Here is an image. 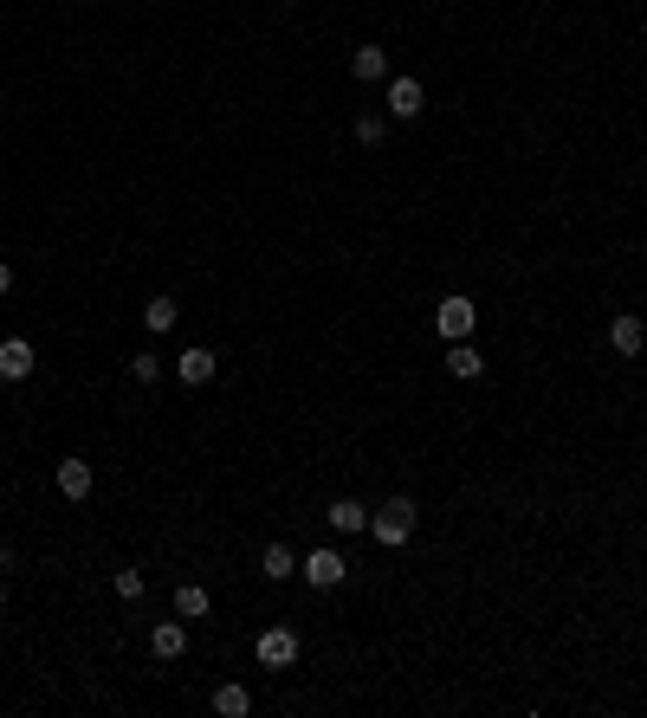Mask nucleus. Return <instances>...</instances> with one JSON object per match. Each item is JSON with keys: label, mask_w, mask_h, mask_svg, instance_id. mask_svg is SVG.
<instances>
[{"label": "nucleus", "mask_w": 647, "mask_h": 718, "mask_svg": "<svg viewBox=\"0 0 647 718\" xmlns=\"http://www.w3.org/2000/svg\"><path fill=\"white\" fill-rule=\"evenodd\" d=\"M324 524H330L337 537H356V531H369V505H363V499H330Z\"/></svg>", "instance_id": "9b49d317"}, {"label": "nucleus", "mask_w": 647, "mask_h": 718, "mask_svg": "<svg viewBox=\"0 0 647 718\" xmlns=\"http://www.w3.org/2000/svg\"><path fill=\"white\" fill-rule=\"evenodd\" d=\"M175 324H182V305H175V298H149L143 305V330L162 337V330H175Z\"/></svg>", "instance_id": "dca6fc26"}, {"label": "nucleus", "mask_w": 647, "mask_h": 718, "mask_svg": "<svg viewBox=\"0 0 647 718\" xmlns=\"http://www.w3.org/2000/svg\"><path fill=\"white\" fill-rule=\"evenodd\" d=\"M253 654H259V667H266V673H285V667H292V660H298V634L272 621V628H266V634H259V641H253Z\"/></svg>", "instance_id": "7ed1b4c3"}, {"label": "nucleus", "mask_w": 647, "mask_h": 718, "mask_svg": "<svg viewBox=\"0 0 647 718\" xmlns=\"http://www.w3.org/2000/svg\"><path fill=\"white\" fill-rule=\"evenodd\" d=\"M175 615H182V621H201V615H208V589H201V583H182V589H175Z\"/></svg>", "instance_id": "f3484780"}, {"label": "nucleus", "mask_w": 647, "mask_h": 718, "mask_svg": "<svg viewBox=\"0 0 647 718\" xmlns=\"http://www.w3.org/2000/svg\"><path fill=\"white\" fill-rule=\"evenodd\" d=\"M7 570H13V550H7V544H0V576H7Z\"/></svg>", "instance_id": "4be33fe9"}, {"label": "nucleus", "mask_w": 647, "mask_h": 718, "mask_svg": "<svg viewBox=\"0 0 647 718\" xmlns=\"http://www.w3.org/2000/svg\"><path fill=\"white\" fill-rule=\"evenodd\" d=\"M149 654L156 660H182L188 654V621L175 615V621H156V628H149Z\"/></svg>", "instance_id": "9d476101"}, {"label": "nucleus", "mask_w": 647, "mask_h": 718, "mask_svg": "<svg viewBox=\"0 0 647 718\" xmlns=\"http://www.w3.org/2000/svg\"><path fill=\"white\" fill-rule=\"evenodd\" d=\"M609 350H615V356H641V350H647V324H641L635 311H615V317H609Z\"/></svg>", "instance_id": "0eeeda50"}, {"label": "nucleus", "mask_w": 647, "mask_h": 718, "mask_svg": "<svg viewBox=\"0 0 647 718\" xmlns=\"http://www.w3.org/2000/svg\"><path fill=\"white\" fill-rule=\"evenodd\" d=\"M259 570H266L272 583H292V576H298V557H292V544H266V557H259Z\"/></svg>", "instance_id": "4468645a"}, {"label": "nucleus", "mask_w": 647, "mask_h": 718, "mask_svg": "<svg viewBox=\"0 0 647 718\" xmlns=\"http://www.w3.org/2000/svg\"><path fill=\"white\" fill-rule=\"evenodd\" d=\"M369 537H376L382 550H402L408 537H415V499H408V492H395V499H382L376 512H369Z\"/></svg>", "instance_id": "f257e3e1"}, {"label": "nucleus", "mask_w": 647, "mask_h": 718, "mask_svg": "<svg viewBox=\"0 0 647 718\" xmlns=\"http://www.w3.org/2000/svg\"><path fill=\"white\" fill-rule=\"evenodd\" d=\"M39 369V350L26 337H0V382H26Z\"/></svg>", "instance_id": "39448f33"}, {"label": "nucleus", "mask_w": 647, "mask_h": 718, "mask_svg": "<svg viewBox=\"0 0 647 718\" xmlns=\"http://www.w3.org/2000/svg\"><path fill=\"white\" fill-rule=\"evenodd\" d=\"M13 292V266H7V259H0V298H7Z\"/></svg>", "instance_id": "412c9836"}, {"label": "nucleus", "mask_w": 647, "mask_h": 718, "mask_svg": "<svg viewBox=\"0 0 647 718\" xmlns=\"http://www.w3.org/2000/svg\"><path fill=\"white\" fill-rule=\"evenodd\" d=\"M214 369H220V356L208 350V343H188V350L175 356V376H182L188 389H201V382H214Z\"/></svg>", "instance_id": "1a4fd4ad"}, {"label": "nucleus", "mask_w": 647, "mask_h": 718, "mask_svg": "<svg viewBox=\"0 0 647 718\" xmlns=\"http://www.w3.org/2000/svg\"><path fill=\"white\" fill-rule=\"evenodd\" d=\"M149 596V576L143 570H117V602H143Z\"/></svg>", "instance_id": "6ab92c4d"}, {"label": "nucleus", "mask_w": 647, "mask_h": 718, "mask_svg": "<svg viewBox=\"0 0 647 718\" xmlns=\"http://www.w3.org/2000/svg\"><path fill=\"white\" fill-rule=\"evenodd\" d=\"M214 712L220 718H246V712H253V693H246L240 680H220L214 686Z\"/></svg>", "instance_id": "ddd939ff"}, {"label": "nucleus", "mask_w": 647, "mask_h": 718, "mask_svg": "<svg viewBox=\"0 0 647 718\" xmlns=\"http://www.w3.org/2000/svg\"><path fill=\"white\" fill-rule=\"evenodd\" d=\"M0 609H7V589H0Z\"/></svg>", "instance_id": "5701e85b"}, {"label": "nucleus", "mask_w": 647, "mask_h": 718, "mask_svg": "<svg viewBox=\"0 0 647 718\" xmlns=\"http://www.w3.org/2000/svg\"><path fill=\"white\" fill-rule=\"evenodd\" d=\"M130 376H136V382H162V356H156V350H136V356H130Z\"/></svg>", "instance_id": "aec40b11"}, {"label": "nucleus", "mask_w": 647, "mask_h": 718, "mask_svg": "<svg viewBox=\"0 0 647 718\" xmlns=\"http://www.w3.org/2000/svg\"><path fill=\"white\" fill-rule=\"evenodd\" d=\"M298 576H305L311 589H337L343 576H350V563H343V550H311V557H298Z\"/></svg>", "instance_id": "20e7f679"}, {"label": "nucleus", "mask_w": 647, "mask_h": 718, "mask_svg": "<svg viewBox=\"0 0 647 718\" xmlns=\"http://www.w3.org/2000/svg\"><path fill=\"white\" fill-rule=\"evenodd\" d=\"M421 110H428V85H421V78H389V117H421Z\"/></svg>", "instance_id": "423d86ee"}, {"label": "nucleus", "mask_w": 647, "mask_h": 718, "mask_svg": "<svg viewBox=\"0 0 647 718\" xmlns=\"http://www.w3.org/2000/svg\"><path fill=\"white\" fill-rule=\"evenodd\" d=\"M479 369H486V363H479V350H473V337H466V343H447V376H460V382H473V376H479Z\"/></svg>", "instance_id": "2eb2a0df"}, {"label": "nucleus", "mask_w": 647, "mask_h": 718, "mask_svg": "<svg viewBox=\"0 0 647 718\" xmlns=\"http://www.w3.org/2000/svg\"><path fill=\"white\" fill-rule=\"evenodd\" d=\"M382 136H389V117H376V110H363V117H356V143H363V149H376Z\"/></svg>", "instance_id": "a211bd4d"}, {"label": "nucleus", "mask_w": 647, "mask_h": 718, "mask_svg": "<svg viewBox=\"0 0 647 718\" xmlns=\"http://www.w3.org/2000/svg\"><path fill=\"white\" fill-rule=\"evenodd\" d=\"M52 486H59L72 505H85V499H91V466L78 460V453H65V460L52 466Z\"/></svg>", "instance_id": "6e6552de"}, {"label": "nucleus", "mask_w": 647, "mask_h": 718, "mask_svg": "<svg viewBox=\"0 0 647 718\" xmlns=\"http://www.w3.org/2000/svg\"><path fill=\"white\" fill-rule=\"evenodd\" d=\"M434 330H440L447 343H466V337L479 330V305H473L466 292H447V298L434 305Z\"/></svg>", "instance_id": "f03ea898"}, {"label": "nucleus", "mask_w": 647, "mask_h": 718, "mask_svg": "<svg viewBox=\"0 0 647 718\" xmlns=\"http://www.w3.org/2000/svg\"><path fill=\"white\" fill-rule=\"evenodd\" d=\"M350 78H363V85H376V78H389V52L369 39V46H356L350 52Z\"/></svg>", "instance_id": "f8f14e48"}]
</instances>
